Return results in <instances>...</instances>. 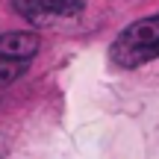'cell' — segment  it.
<instances>
[{
    "label": "cell",
    "instance_id": "6da1fadb",
    "mask_svg": "<svg viewBox=\"0 0 159 159\" xmlns=\"http://www.w3.org/2000/svg\"><path fill=\"white\" fill-rule=\"evenodd\" d=\"M159 56V18H142L121 30L109 47V59L124 68H136Z\"/></svg>",
    "mask_w": 159,
    "mask_h": 159
},
{
    "label": "cell",
    "instance_id": "7a4b0ae2",
    "mask_svg": "<svg viewBox=\"0 0 159 159\" xmlns=\"http://www.w3.org/2000/svg\"><path fill=\"white\" fill-rule=\"evenodd\" d=\"M15 12L33 24H47L56 18H71L83 9V0H12Z\"/></svg>",
    "mask_w": 159,
    "mask_h": 159
},
{
    "label": "cell",
    "instance_id": "3957f363",
    "mask_svg": "<svg viewBox=\"0 0 159 159\" xmlns=\"http://www.w3.org/2000/svg\"><path fill=\"white\" fill-rule=\"evenodd\" d=\"M0 53L30 62L39 53V35H33V33H3L0 35Z\"/></svg>",
    "mask_w": 159,
    "mask_h": 159
},
{
    "label": "cell",
    "instance_id": "277c9868",
    "mask_svg": "<svg viewBox=\"0 0 159 159\" xmlns=\"http://www.w3.org/2000/svg\"><path fill=\"white\" fill-rule=\"evenodd\" d=\"M27 68H30L27 59H12V56H3L0 53V85L15 83L21 74H27Z\"/></svg>",
    "mask_w": 159,
    "mask_h": 159
}]
</instances>
